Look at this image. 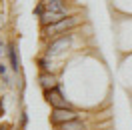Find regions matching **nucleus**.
<instances>
[{
  "label": "nucleus",
  "instance_id": "f257e3e1",
  "mask_svg": "<svg viewBox=\"0 0 132 130\" xmlns=\"http://www.w3.org/2000/svg\"><path fill=\"white\" fill-rule=\"evenodd\" d=\"M78 22H80V18H78V16H66L64 20H60V22H56V24L46 26V28H44V36H46V38H50V36L54 38V36H58V34L68 32V30L74 28Z\"/></svg>",
  "mask_w": 132,
  "mask_h": 130
},
{
  "label": "nucleus",
  "instance_id": "f03ea898",
  "mask_svg": "<svg viewBox=\"0 0 132 130\" xmlns=\"http://www.w3.org/2000/svg\"><path fill=\"white\" fill-rule=\"evenodd\" d=\"M76 118H78V112L72 110V108H54V112H52V122L56 126L70 120H76Z\"/></svg>",
  "mask_w": 132,
  "mask_h": 130
},
{
  "label": "nucleus",
  "instance_id": "7ed1b4c3",
  "mask_svg": "<svg viewBox=\"0 0 132 130\" xmlns=\"http://www.w3.org/2000/svg\"><path fill=\"white\" fill-rule=\"evenodd\" d=\"M72 42V34H66V36H60V38H56L54 42H50L48 46V54L50 56H56V54H60L62 50L68 48V44Z\"/></svg>",
  "mask_w": 132,
  "mask_h": 130
},
{
  "label": "nucleus",
  "instance_id": "20e7f679",
  "mask_svg": "<svg viewBox=\"0 0 132 130\" xmlns=\"http://www.w3.org/2000/svg\"><path fill=\"white\" fill-rule=\"evenodd\" d=\"M46 100H48V102L54 106V108H70L68 100H66V98L60 94V90H58V88L46 90Z\"/></svg>",
  "mask_w": 132,
  "mask_h": 130
},
{
  "label": "nucleus",
  "instance_id": "39448f33",
  "mask_svg": "<svg viewBox=\"0 0 132 130\" xmlns=\"http://www.w3.org/2000/svg\"><path fill=\"white\" fill-rule=\"evenodd\" d=\"M64 18H66V14H64V12H48V10H46V12H44V14L40 16V24L44 26V28H46V26L56 24V22L64 20Z\"/></svg>",
  "mask_w": 132,
  "mask_h": 130
},
{
  "label": "nucleus",
  "instance_id": "423d86ee",
  "mask_svg": "<svg viewBox=\"0 0 132 130\" xmlns=\"http://www.w3.org/2000/svg\"><path fill=\"white\" fill-rule=\"evenodd\" d=\"M42 4L46 6L48 12H64L66 14V4L62 0H42Z\"/></svg>",
  "mask_w": 132,
  "mask_h": 130
},
{
  "label": "nucleus",
  "instance_id": "0eeeda50",
  "mask_svg": "<svg viewBox=\"0 0 132 130\" xmlns=\"http://www.w3.org/2000/svg\"><path fill=\"white\" fill-rule=\"evenodd\" d=\"M58 130H86V124H84L80 118L70 122H64V124H58Z\"/></svg>",
  "mask_w": 132,
  "mask_h": 130
},
{
  "label": "nucleus",
  "instance_id": "6e6552de",
  "mask_svg": "<svg viewBox=\"0 0 132 130\" xmlns=\"http://www.w3.org/2000/svg\"><path fill=\"white\" fill-rule=\"evenodd\" d=\"M40 86L42 88H46V90H52V88H56V78L52 76V74H48V72H44V74H40Z\"/></svg>",
  "mask_w": 132,
  "mask_h": 130
},
{
  "label": "nucleus",
  "instance_id": "1a4fd4ad",
  "mask_svg": "<svg viewBox=\"0 0 132 130\" xmlns=\"http://www.w3.org/2000/svg\"><path fill=\"white\" fill-rule=\"evenodd\" d=\"M8 56H10V68L14 70V72H18V56H16V48L10 44L8 46Z\"/></svg>",
  "mask_w": 132,
  "mask_h": 130
},
{
  "label": "nucleus",
  "instance_id": "9d476101",
  "mask_svg": "<svg viewBox=\"0 0 132 130\" xmlns=\"http://www.w3.org/2000/svg\"><path fill=\"white\" fill-rule=\"evenodd\" d=\"M38 64H40L42 70H48V60H46V58H40V60H38Z\"/></svg>",
  "mask_w": 132,
  "mask_h": 130
},
{
  "label": "nucleus",
  "instance_id": "9b49d317",
  "mask_svg": "<svg viewBox=\"0 0 132 130\" xmlns=\"http://www.w3.org/2000/svg\"><path fill=\"white\" fill-rule=\"evenodd\" d=\"M0 74H2V76L6 74V64H4V62H0Z\"/></svg>",
  "mask_w": 132,
  "mask_h": 130
},
{
  "label": "nucleus",
  "instance_id": "f8f14e48",
  "mask_svg": "<svg viewBox=\"0 0 132 130\" xmlns=\"http://www.w3.org/2000/svg\"><path fill=\"white\" fill-rule=\"evenodd\" d=\"M0 130H8V126H0Z\"/></svg>",
  "mask_w": 132,
  "mask_h": 130
}]
</instances>
